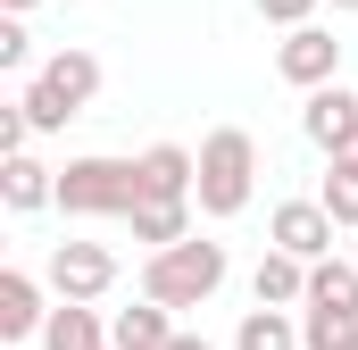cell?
<instances>
[{
    "label": "cell",
    "instance_id": "ba28073f",
    "mask_svg": "<svg viewBox=\"0 0 358 350\" xmlns=\"http://www.w3.org/2000/svg\"><path fill=\"white\" fill-rule=\"evenodd\" d=\"M50 275H25V267H0V342H42L50 309H42Z\"/></svg>",
    "mask_w": 358,
    "mask_h": 350
},
{
    "label": "cell",
    "instance_id": "7402d4cb",
    "mask_svg": "<svg viewBox=\"0 0 358 350\" xmlns=\"http://www.w3.org/2000/svg\"><path fill=\"white\" fill-rule=\"evenodd\" d=\"M167 350H217V342H208V334H176Z\"/></svg>",
    "mask_w": 358,
    "mask_h": 350
},
{
    "label": "cell",
    "instance_id": "5bb4252c",
    "mask_svg": "<svg viewBox=\"0 0 358 350\" xmlns=\"http://www.w3.org/2000/svg\"><path fill=\"white\" fill-rule=\"evenodd\" d=\"M192 217H200V200H134V242L142 251H167V242H183L192 234Z\"/></svg>",
    "mask_w": 358,
    "mask_h": 350
},
{
    "label": "cell",
    "instance_id": "ffe728a7",
    "mask_svg": "<svg viewBox=\"0 0 358 350\" xmlns=\"http://www.w3.org/2000/svg\"><path fill=\"white\" fill-rule=\"evenodd\" d=\"M25 59H34V34H25V17H17V8H8V17H0V67H8V76H17V67H25Z\"/></svg>",
    "mask_w": 358,
    "mask_h": 350
},
{
    "label": "cell",
    "instance_id": "e0dca14e",
    "mask_svg": "<svg viewBox=\"0 0 358 350\" xmlns=\"http://www.w3.org/2000/svg\"><path fill=\"white\" fill-rule=\"evenodd\" d=\"M308 300L358 317V259H317V267H308Z\"/></svg>",
    "mask_w": 358,
    "mask_h": 350
},
{
    "label": "cell",
    "instance_id": "cb8c5ba5",
    "mask_svg": "<svg viewBox=\"0 0 358 350\" xmlns=\"http://www.w3.org/2000/svg\"><path fill=\"white\" fill-rule=\"evenodd\" d=\"M342 350H358V334H342Z\"/></svg>",
    "mask_w": 358,
    "mask_h": 350
},
{
    "label": "cell",
    "instance_id": "484cf974",
    "mask_svg": "<svg viewBox=\"0 0 358 350\" xmlns=\"http://www.w3.org/2000/svg\"><path fill=\"white\" fill-rule=\"evenodd\" d=\"M350 259H358V242H350Z\"/></svg>",
    "mask_w": 358,
    "mask_h": 350
},
{
    "label": "cell",
    "instance_id": "3957f363",
    "mask_svg": "<svg viewBox=\"0 0 358 350\" xmlns=\"http://www.w3.org/2000/svg\"><path fill=\"white\" fill-rule=\"evenodd\" d=\"M142 200V167L134 159H108V150H84L59 167V217H134Z\"/></svg>",
    "mask_w": 358,
    "mask_h": 350
},
{
    "label": "cell",
    "instance_id": "d6986e66",
    "mask_svg": "<svg viewBox=\"0 0 358 350\" xmlns=\"http://www.w3.org/2000/svg\"><path fill=\"white\" fill-rule=\"evenodd\" d=\"M17 100H25V117H34V134H67V117H76V100H67L59 84H42V76H34V84L17 92Z\"/></svg>",
    "mask_w": 358,
    "mask_h": 350
},
{
    "label": "cell",
    "instance_id": "7c38bea8",
    "mask_svg": "<svg viewBox=\"0 0 358 350\" xmlns=\"http://www.w3.org/2000/svg\"><path fill=\"white\" fill-rule=\"evenodd\" d=\"M250 300H267V309H300V300H308V259H292V251H275V242H267V259L250 267Z\"/></svg>",
    "mask_w": 358,
    "mask_h": 350
},
{
    "label": "cell",
    "instance_id": "52a82bcc",
    "mask_svg": "<svg viewBox=\"0 0 358 350\" xmlns=\"http://www.w3.org/2000/svg\"><path fill=\"white\" fill-rule=\"evenodd\" d=\"M300 134H308L325 159L358 150V92H342V76H334V84H317L308 100H300Z\"/></svg>",
    "mask_w": 358,
    "mask_h": 350
},
{
    "label": "cell",
    "instance_id": "ac0fdd59",
    "mask_svg": "<svg viewBox=\"0 0 358 350\" xmlns=\"http://www.w3.org/2000/svg\"><path fill=\"white\" fill-rule=\"evenodd\" d=\"M317 200L342 217V234H358V150H342V159H325V183H317Z\"/></svg>",
    "mask_w": 358,
    "mask_h": 350
},
{
    "label": "cell",
    "instance_id": "9c48e42d",
    "mask_svg": "<svg viewBox=\"0 0 358 350\" xmlns=\"http://www.w3.org/2000/svg\"><path fill=\"white\" fill-rule=\"evenodd\" d=\"M134 167H142V200H192V183H200V150H183V142H150Z\"/></svg>",
    "mask_w": 358,
    "mask_h": 350
},
{
    "label": "cell",
    "instance_id": "d4e9b609",
    "mask_svg": "<svg viewBox=\"0 0 358 350\" xmlns=\"http://www.w3.org/2000/svg\"><path fill=\"white\" fill-rule=\"evenodd\" d=\"M334 8H358V0H334Z\"/></svg>",
    "mask_w": 358,
    "mask_h": 350
},
{
    "label": "cell",
    "instance_id": "30bf717a",
    "mask_svg": "<svg viewBox=\"0 0 358 350\" xmlns=\"http://www.w3.org/2000/svg\"><path fill=\"white\" fill-rule=\"evenodd\" d=\"M0 200H8L17 217H34V209H59V167H42L34 150H8V159H0Z\"/></svg>",
    "mask_w": 358,
    "mask_h": 350
},
{
    "label": "cell",
    "instance_id": "8fae6325",
    "mask_svg": "<svg viewBox=\"0 0 358 350\" xmlns=\"http://www.w3.org/2000/svg\"><path fill=\"white\" fill-rule=\"evenodd\" d=\"M42 350H117V334H108V317L92 300H59L50 326H42Z\"/></svg>",
    "mask_w": 358,
    "mask_h": 350
},
{
    "label": "cell",
    "instance_id": "7a4b0ae2",
    "mask_svg": "<svg viewBox=\"0 0 358 350\" xmlns=\"http://www.w3.org/2000/svg\"><path fill=\"white\" fill-rule=\"evenodd\" d=\"M250 192H259V142L242 134V125H217V134H200V183H192V200H200V217H242L250 209Z\"/></svg>",
    "mask_w": 358,
    "mask_h": 350
},
{
    "label": "cell",
    "instance_id": "44dd1931",
    "mask_svg": "<svg viewBox=\"0 0 358 350\" xmlns=\"http://www.w3.org/2000/svg\"><path fill=\"white\" fill-rule=\"evenodd\" d=\"M317 8H325V0H259V17H267V25H283V34H292V25H308Z\"/></svg>",
    "mask_w": 358,
    "mask_h": 350
},
{
    "label": "cell",
    "instance_id": "8992f818",
    "mask_svg": "<svg viewBox=\"0 0 358 350\" xmlns=\"http://www.w3.org/2000/svg\"><path fill=\"white\" fill-rule=\"evenodd\" d=\"M275 76H283V84H300V92L334 84V76H342V42L308 17V25H292V34L275 42Z\"/></svg>",
    "mask_w": 358,
    "mask_h": 350
},
{
    "label": "cell",
    "instance_id": "9a60e30c",
    "mask_svg": "<svg viewBox=\"0 0 358 350\" xmlns=\"http://www.w3.org/2000/svg\"><path fill=\"white\" fill-rule=\"evenodd\" d=\"M34 76L67 92V100H76V117H84L92 100H100V59H92V50H76V42H67V50H50V59H42Z\"/></svg>",
    "mask_w": 358,
    "mask_h": 350
},
{
    "label": "cell",
    "instance_id": "5b68a950",
    "mask_svg": "<svg viewBox=\"0 0 358 350\" xmlns=\"http://www.w3.org/2000/svg\"><path fill=\"white\" fill-rule=\"evenodd\" d=\"M334 234H342V217L325 209V200H275L267 209V242L275 251H292V259H334Z\"/></svg>",
    "mask_w": 358,
    "mask_h": 350
},
{
    "label": "cell",
    "instance_id": "277c9868",
    "mask_svg": "<svg viewBox=\"0 0 358 350\" xmlns=\"http://www.w3.org/2000/svg\"><path fill=\"white\" fill-rule=\"evenodd\" d=\"M50 292L59 300H108L117 292V251L108 242H50Z\"/></svg>",
    "mask_w": 358,
    "mask_h": 350
},
{
    "label": "cell",
    "instance_id": "603a6c76",
    "mask_svg": "<svg viewBox=\"0 0 358 350\" xmlns=\"http://www.w3.org/2000/svg\"><path fill=\"white\" fill-rule=\"evenodd\" d=\"M0 8H17V17H34V8H42V0H0Z\"/></svg>",
    "mask_w": 358,
    "mask_h": 350
},
{
    "label": "cell",
    "instance_id": "2e32d148",
    "mask_svg": "<svg viewBox=\"0 0 358 350\" xmlns=\"http://www.w3.org/2000/svg\"><path fill=\"white\" fill-rule=\"evenodd\" d=\"M234 350H308V342H300V317H292V309L250 300V309H242V326H234Z\"/></svg>",
    "mask_w": 358,
    "mask_h": 350
},
{
    "label": "cell",
    "instance_id": "4fadbf2b",
    "mask_svg": "<svg viewBox=\"0 0 358 350\" xmlns=\"http://www.w3.org/2000/svg\"><path fill=\"white\" fill-rule=\"evenodd\" d=\"M108 334H117V350H167V342H176V309L142 292L134 309H117V317H108Z\"/></svg>",
    "mask_w": 358,
    "mask_h": 350
},
{
    "label": "cell",
    "instance_id": "6da1fadb",
    "mask_svg": "<svg viewBox=\"0 0 358 350\" xmlns=\"http://www.w3.org/2000/svg\"><path fill=\"white\" fill-rule=\"evenodd\" d=\"M225 275H234L225 242L183 234V242H167V251H150V259H142V292H150V300H167V309H208V300L225 292Z\"/></svg>",
    "mask_w": 358,
    "mask_h": 350
}]
</instances>
